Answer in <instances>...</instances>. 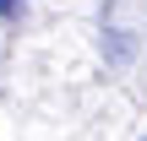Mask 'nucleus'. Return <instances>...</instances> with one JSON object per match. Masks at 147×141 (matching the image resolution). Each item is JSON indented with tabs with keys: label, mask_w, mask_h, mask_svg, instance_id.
<instances>
[{
	"label": "nucleus",
	"mask_w": 147,
	"mask_h": 141,
	"mask_svg": "<svg viewBox=\"0 0 147 141\" xmlns=\"http://www.w3.org/2000/svg\"><path fill=\"white\" fill-rule=\"evenodd\" d=\"M16 5H22V0H0V16H11V11H16Z\"/></svg>",
	"instance_id": "obj_1"
}]
</instances>
